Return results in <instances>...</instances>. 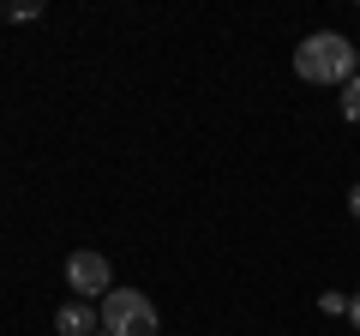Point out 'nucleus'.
Here are the masks:
<instances>
[{"label": "nucleus", "mask_w": 360, "mask_h": 336, "mask_svg": "<svg viewBox=\"0 0 360 336\" xmlns=\"http://www.w3.org/2000/svg\"><path fill=\"white\" fill-rule=\"evenodd\" d=\"M348 210H354V217H360V186H348Z\"/></svg>", "instance_id": "8"}, {"label": "nucleus", "mask_w": 360, "mask_h": 336, "mask_svg": "<svg viewBox=\"0 0 360 336\" xmlns=\"http://www.w3.org/2000/svg\"><path fill=\"white\" fill-rule=\"evenodd\" d=\"M348 324H354V330H360V295L348 300Z\"/></svg>", "instance_id": "7"}, {"label": "nucleus", "mask_w": 360, "mask_h": 336, "mask_svg": "<svg viewBox=\"0 0 360 336\" xmlns=\"http://www.w3.org/2000/svg\"><path fill=\"white\" fill-rule=\"evenodd\" d=\"M342 91H348V96H342V120H348V127H360V72L348 78Z\"/></svg>", "instance_id": "5"}, {"label": "nucleus", "mask_w": 360, "mask_h": 336, "mask_svg": "<svg viewBox=\"0 0 360 336\" xmlns=\"http://www.w3.org/2000/svg\"><path fill=\"white\" fill-rule=\"evenodd\" d=\"M295 72L307 78V84H348V78L360 72L354 42L336 37V30H312V37H300V49H295Z\"/></svg>", "instance_id": "1"}, {"label": "nucleus", "mask_w": 360, "mask_h": 336, "mask_svg": "<svg viewBox=\"0 0 360 336\" xmlns=\"http://www.w3.org/2000/svg\"><path fill=\"white\" fill-rule=\"evenodd\" d=\"M66 288H72L78 300H108V288H115V271H108L103 252L78 246L72 259H66Z\"/></svg>", "instance_id": "3"}, {"label": "nucleus", "mask_w": 360, "mask_h": 336, "mask_svg": "<svg viewBox=\"0 0 360 336\" xmlns=\"http://www.w3.org/2000/svg\"><path fill=\"white\" fill-rule=\"evenodd\" d=\"M96 312H103V336H156L162 330L156 306L139 295V288H108V300Z\"/></svg>", "instance_id": "2"}, {"label": "nucleus", "mask_w": 360, "mask_h": 336, "mask_svg": "<svg viewBox=\"0 0 360 336\" xmlns=\"http://www.w3.org/2000/svg\"><path fill=\"white\" fill-rule=\"evenodd\" d=\"M54 330L60 336H103V312L90 306V300H66V306L54 312Z\"/></svg>", "instance_id": "4"}, {"label": "nucleus", "mask_w": 360, "mask_h": 336, "mask_svg": "<svg viewBox=\"0 0 360 336\" xmlns=\"http://www.w3.org/2000/svg\"><path fill=\"white\" fill-rule=\"evenodd\" d=\"M25 18H42L37 0H18V6H6V25H25Z\"/></svg>", "instance_id": "6"}]
</instances>
